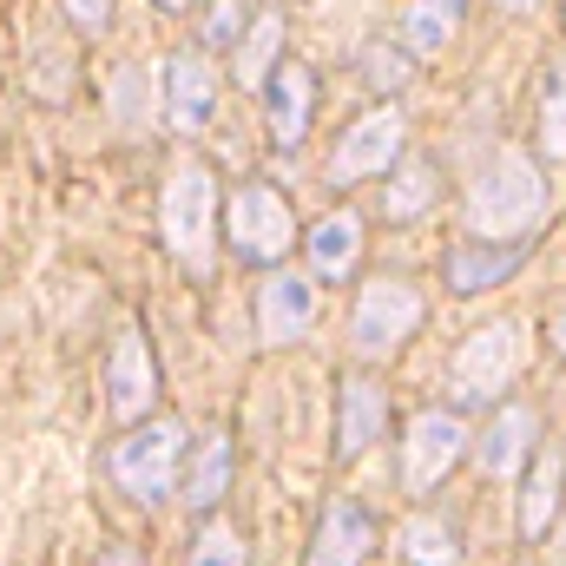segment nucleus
Returning a JSON list of instances; mask_svg holds the SVG:
<instances>
[{
	"label": "nucleus",
	"mask_w": 566,
	"mask_h": 566,
	"mask_svg": "<svg viewBox=\"0 0 566 566\" xmlns=\"http://www.w3.org/2000/svg\"><path fill=\"white\" fill-rule=\"evenodd\" d=\"M224 238L244 264H283L290 244H296V211L290 198L271 185H244L231 191V211H224Z\"/></svg>",
	"instance_id": "obj_6"
},
{
	"label": "nucleus",
	"mask_w": 566,
	"mask_h": 566,
	"mask_svg": "<svg viewBox=\"0 0 566 566\" xmlns=\"http://www.w3.org/2000/svg\"><path fill=\"white\" fill-rule=\"evenodd\" d=\"M99 566H145V560H139V547H113Z\"/></svg>",
	"instance_id": "obj_30"
},
{
	"label": "nucleus",
	"mask_w": 566,
	"mask_h": 566,
	"mask_svg": "<svg viewBox=\"0 0 566 566\" xmlns=\"http://www.w3.org/2000/svg\"><path fill=\"white\" fill-rule=\"evenodd\" d=\"M113 106H119L126 119H139V80H133V66H119V80H113Z\"/></svg>",
	"instance_id": "obj_29"
},
{
	"label": "nucleus",
	"mask_w": 566,
	"mask_h": 566,
	"mask_svg": "<svg viewBox=\"0 0 566 566\" xmlns=\"http://www.w3.org/2000/svg\"><path fill=\"white\" fill-rule=\"evenodd\" d=\"M541 218H547V178L527 151H501L468 185V231L481 244H527Z\"/></svg>",
	"instance_id": "obj_1"
},
{
	"label": "nucleus",
	"mask_w": 566,
	"mask_h": 566,
	"mask_svg": "<svg viewBox=\"0 0 566 566\" xmlns=\"http://www.w3.org/2000/svg\"><path fill=\"white\" fill-rule=\"evenodd\" d=\"M151 402H158V363H151L145 329L126 323V329L113 336V356H106V409H113L119 428H133V422L151 416Z\"/></svg>",
	"instance_id": "obj_9"
},
{
	"label": "nucleus",
	"mask_w": 566,
	"mask_h": 566,
	"mask_svg": "<svg viewBox=\"0 0 566 566\" xmlns=\"http://www.w3.org/2000/svg\"><path fill=\"white\" fill-rule=\"evenodd\" d=\"M389 428V389L369 376H349L336 396V461H363L369 441H382Z\"/></svg>",
	"instance_id": "obj_12"
},
{
	"label": "nucleus",
	"mask_w": 566,
	"mask_h": 566,
	"mask_svg": "<svg viewBox=\"0 0 566 566\" xmlns=\"http://www.w3.org/2000/svg\"><path fill=\"white\" fill-rule=\"evenodd\" d=\"M296 238H303V251H310V277L316 283L356 277V264H363V218H356V211H329V218H316V224L296 231Z\"/></svg>",
	"instance_id": "obj_13"
},
{
	"label": "nucleus",
	"mask_w": 566,
	"mask_h": 566,
	"mask_svg": "<svg viewBox=\"0 0 566 566\" xmlns=\"http://www.w3.org/2000/svg\"><path fill=\"white\" fill-rule=\"evenodd\" d=\"M521 264H527V244H454L441 258V283L454 296H481V290L507 283Z\"/></svg>",
	"instance_id": "obj_17"
},
{
	"label": "nucleus",
	"mask_w": 566,
	"mask_h": 566,
	"mask_svg": "<svg viewBox=\"0 0 566 566\" xmlns=\"http://www.w3.org/2000/svg\"><path fill=\"white\" fill-rule=\"evenodd\" d=\"M554 349L566 356V310H554Z\"/></svg>",
	"instance_id": "obj_31"
},
{
	"label": "nucleus",
	"mask_w": 566,
	"mask_h": 566,
	"mask_svg": "<svg viewBox=\"0 0 566 566\" xmlns=\"http://www.w3.org/2000/svg\"><path fill=\"white\" fill-rule=\"evenodd\" d=\"M402 139H409V119H402L396 106L356 113L349 133L336 139V151H329V185L349 191V185H363V178H382V171L402 158Z\"/></svg>",
	"instance_id": "obj_7"
},
{
	"label": "nucleus",
	"mask_w": 566,
	"mask_h": 566,
	"mask_svg": "<svg viewBox=\"0 0 566 566\" xmlns=\"http://www.w3.org/2000/svg\"><path fill=\"white\" fill-rule=\"evenodd\" d=\"M402 560L409 566H461L454 527H441V521H409V527H402Z\"/></svg>",
	"instance_id": "obj_23"
},
{
	"label": "nucleus",
	"mask_w": 566,
	"mask_h": 566,
	"mask_svg": "<svg viewBox=\"0 0 566 566\" xmlns=\"http://www.w3.org/2000/svg\"><path fill=\"white\" fill-rule=\"evenodd\" d=\"M178 461H185V428L178 422H133L113 441V454H106L113 481H119L133 501H145V507H158V501L171 494Z\"/></svg>",
	"instance_id": "obj_4"
},
{
	"label": "nucleus",
	"mask_w": 566,
	"mask_h": 566,
	"mask_svg": "<svg viewBox=\"0 0 566 566\" xmlns=\"http://www.w3.org/2000/svg\"><path fill=\"white\" fill-rule=\"evenodd\" d=\"M244 33V0H211L205 13V46H238Z\"/></svg>",
	"instance_id": "obj_27"
},
{
	"label": "nucleus",
	"mask_w": 566,
	"mask_h": 566,
	"mask_svg": "<svg viewBox=\"0 0 566 566\" xmlns=\"http://www.w3.org/2000/svg\"><path fill=\"white\" fill-rule=\"evenodd\" d=\"M521 363H527L521 323H481V329H468V343H461L454 363H448V396H454L461 409H488V402L521 376Z\"/></svg>",
	"instance_id": "obj_3"
},
{
	"label": "nucleus",
	"mask_w": 566,
	"mask_h": 566,
	"mask_svg": "<svg viewBox=\"0 0 566 566\" xmlns=\"http://www.w3.org/2000/svg\"><path fill=\"white\" fill-rule=\"evenodd\" d=\"M428 205H434V165H428V158H409V165L389 178V191H382V218H389V224H416Z\"/></svg>",
	"instance_id": "obj_20"
},
{
	"label": "nucleus",
	"mask_w": 566,
	"mask_h": 566,
	"mask_svg": "<svg viewBox=\"0 0 566 566\" xmlns=\"http://www.w3.org/2000/svg\"><path fill=\"white\" fill-rule=\"evenodd\" d=\"M271 86H264V119H271V145L277 151H296L303 133H310V113H316V80H310V66H296V60H283L264 73Z\"/></svg>",
	"instance_id": "obj_11"
},
{
	"label": "nucleus",
	"mask_w": 566,
	"mask_h": 566,
	"mask_svg": "<svg viewBox=\"0 0 566 566\" xmlns=\"http://www.w3.org/2000/svg\"><path fill=\"white\" fill-rule=\"evenodd\" d=\"M363 66H369V86H382V93H402L409 86V53H396V46H369Z\"/></svg>",
	"instance_id": "obj_26"
},
{
	"label": "nucleus",
	"mask_w": 566,
	"mask_h": 566,
	"mask_svg": "<svg viewBox=\"0 0 566 566\" xmlns=\"http://www.w3.org/2000/svg\"><path fill=\"white\" fill-rule=\"evenodd\" d=\"M560 488H566V454L560 448L534 454V468H527V481H521V534H527V541H541V534L554 527Z\"/></svg>",
	"instance_id": "obj_19"
},
{
	"label": "nucleus",
	"mask_w": 566,
	"mask_h": 566,
	"mask_svg": "<svg viewBox=\"0 0 566 566\" xmlns=\"http://www.w3.org/2000/svg\"><path fill=\"white\" fill-rule=\"evenodd\" d=\"M277 53H283V13L271 7V13H258V33L251 40L238 33V80L244 86H264V73L277 66Z\"/></svg>",
	"instance_id": "obj_22"
},
{
	"label": "nucleus",
	"mask_w": 566,
	"mask_h": 566,
	"mask_svg": "<svg viewBox=\"0 0 566 566\" xmlns=\"http://www.w3.org/2000/svg\"><path fill=\"white\" fill-rule=\"evenodd\" d=\"M231 474H238L231 434H205L198 454H191V474H185V507H191V514H211V507L231 494Z\"/></svg>",
	"instance_id": "obj_18"
},
{
	"label": "nucleus",
	"mask_w": 566,
	"mask_h": 566,
	"mask_svg": "<svg viewBox=\"0 0 566 566\" xmlns=\"http://www.w3.org/2000/svg\"><path fill=\"white\" fill-rule=\"evenodd\" d=\"M310 323H316V283L290 277V271H271L258 283V336L264 343H296Z\"/></svg>",
	"instance_id": "obj_14"
},
{
	"label": "nucleus",
	"mask_w": 566,
	"mask_h": 566,
	"mask_svg": "<svg viewBox=\"0 0 566 566\" xmlns=\"http://www.w3.org/2000/svg\"><path fill=\"white\" fill-rule=\"evenodd\" d=\"M191 566H251V547L231 521H205L191 541Z\"/></svg>",
	"instance_id": "obj_24"
},
{
	"label": "nucleus",
	"mask_w": 566,
	"mask_h": 566,
	"mask_svg": "<svg viewBox=\"0 0 566 566\" xmlns=\"http://www.w3.org/2000/svg\"><path fill=\"white\" fill-rule=\"evenodd\" d=\"M501 7H514V13H521V7H541V0H501Z\"/></svg>",
	"instance_id": "obj_33"
},
{
	"label": "nucleus",
	"mask_w": 566,
	"mask_h": 566,
	"mask_svg": "<svg viewBox=\"0 0 566 566\" xmlns=\"http://www.w3.org/2000/svg\"><path fill=\"white\" fill-rule=\"evenodd\" d=\"M158 231H165V251H171L191 277H211V258H218V178H211L205 158H178V165L165 171Z\"/></svg>",
	"instance_id": "obj_2"
},
{
	"label": "nucleus",
	"mask_w": 566,
	"mask_h": 566,
	"mask_svg": "<svg viewBox=\"0 0 566 566\" xmlns=\"http://www.w3.org/2000/svg\"><path fill=\"white\" fill-rule=\"evenodd\" d=\"M151 7H165V13H185V7H191V0H151Z\"/></svg>",
	"instance_id": "obj_32"
},
{
	"label": "nucleus",
	"mask_w": 566,
	"mask_h": 566,
	"mask_svg": "<svg viewBox=\"0 0 566 566\" xmlns=\"http://www.w3.org/2000/svg\"><path fill=\"white\" fill-rule=\"evenodd\" d=\"M60 7H66V20H73L80 33H99L106 13H113V0H60Z\"/></svg>",
	"instance_id": "obj_28"
},
{
	"label": "nucleus",
	"mask_w": 566,
	"mask_h": 566,
	"mask_svg": "<svg viewBox=\"0 0 566 566\" xmlns=\"http://www.w3.org/2000/svg\"><path fill=\"white\" fill-rule=\"evenodd\" d=\"M534 409L527 402H501L494 409V422L481 428V441H474V468L488 474V481H501V474H514L527 454H534Z\"/></svg>",
	"instance_id": "obj_15"
},
{
	"label": "nucleus",
	"mask_w": 566,
	"mask_h": 566,
	"mask_svg": "<svg viewBox=\"0 0 566 566\" xmlns=\"http://www.w3.org/2000/svg\"><path fill=\"white\" fill-rule=\"evenodd\" d=\"M376 547V527L356 501H329L323 521H316V541H310V560L303 566H363Z\"/></svg>",
	"instance_id": "obj_16"
},
{
	"label": "nucleus",
	"mask_w": 566,
	"mask_h": 566,
	"mask_svg": "<svg viewBox=\"0 0 566 566\" xmlns=\"http://www.w3.org/2000/svg\"><path fill=\"white\" fill-rule=\"evenodd\" d=\"M416 329H422V290H416V283H409V277L363 283L356 316H349V343H356V356L382 363V356H396Z\"/></svg>",
	"instance_id": "obj_5"
},
{
	"label": "nucleus",
	"mask_w": 566,
	"mask_h": 566,
	"mask_svg": "<svg viewBox=\"0 0 566 566\" xmlns=\"http://www.w3.org/2000/svg\"><path fill=\"white\" fill-rule=\"evenodd\" d=\"M468 454V428L454 409H422L416 422H409V441H402V488L422 501L434 494L448 474H454V461Z\"/></svg>",
	"instance_id": "obj_8"
},
{
	"label": "nucleus",
	"mask_w": 566,
	"mask_h": 566,
	"mask_svg": "<svg viewBox=\"0 0 566 566\" xmlns=\"http://www.w3.org/2000/svg\"><path fill=\"white\" fill-rule=\"evenodd\" d=\"M461 13H468V0H416V7H409V20H402V33H409V46H416V53H441V46L454 40Z\"/></svg>",
	"instance_id": "obj_21"
},
{
	"label": "nucleus",
	"mask_w": 566,
	"mask_h": 566,
	"mask_svg": "<svg viewBox=\"0 0 566 566\" xmlns=\"http://www.w3.org/2000/svg\"><path fill=\"white\" fill-rule=\"evenodd\" d=\"M211 113H218V73H211V60L198 46L171 53L165 60V119H171V133L191 139V133L211 126Z\"/></svg>",
	"instance_id": "obj_10"
},
{
	"label": "nucleus",
	"mask_w": 566,
	"mask_h": 566,
	"mask_svg": "<svg viewBox=\"0 0 566 566\" xmlns=\"http://www.w3.org/2000/svg\"><path fill=\"white\" fill-rule=\"evenodd\" d=\"M541 151L554 165L566 158V60L547 73V93H541Z\"/></svg>",
	"instance_id": "obj_25"
}]
</instances>
